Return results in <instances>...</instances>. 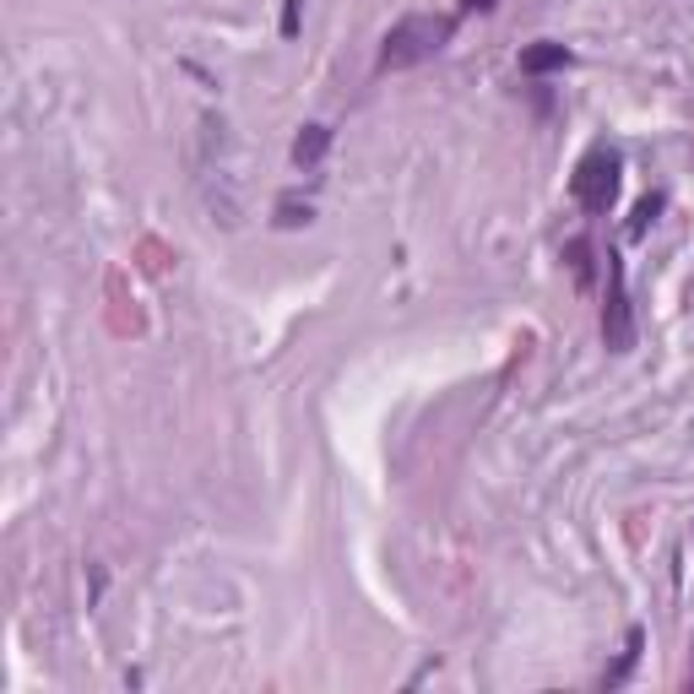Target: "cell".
Here are the masks:
<instances>
[{"label":"cell","mask_w":694,"mask_h":694,"mask_svg":"<svg viewBox=\"0 0 694 694\" xmlns=\"http://www.w3.org/2000/svg\"><path fill=\"white\" fill-rule=\"evenodd\" d=\"M450 17H435V11H418V17H402L391 33H385V50H380V65L385 71H407V65L435 61L445 44H450Z\"/></svg>","instance_id":"obj_1"},{"label":"cell","mask_w":694,"mask_h":694,"mask_svg":"<svg viewBox=\"0 0 694 694\" xmlns=\"http://www.w3.org/2000/svg\"><path fill=\"white\" fill-rule=\"evenodd\" d=\"M569 195H575L586 212H608V206H613V195H619V152L591 147V152L580 158L575 180H569Z\"/></svg>","instance_id":"obj_2"},{"label":"cell","mask_w":694,"mask_h":694,"mask_svg":"<svg viewBox=\"0 0 694 694\" xmlns=\"http://www.w3.org/2000/svg\"><path fill=\"white\" fill-rule=\"evenodd\" d=\"M613 260V255H608ZM602 337H608V348L613 353H624L634 342V320H630V293H624V271H619V260L608 266V310H602Z\"/></svg>","instance_id":"obj_3"},{"label":"cell","mask_w":694,"mask_h":694,"mask_svg":"<svg viewBox=\"0 0 694 694\" xmlns=\"http://www.w3.org/2000/svg\"><path fill=\"white\" fill-rule=\"evenodd\" d=\"M565 65H569L565 44H532V50H521V71L526 76H548V71H565Z\"/></svg>","instance_id":"obj_4"},{"label":"cell","mask_w":694,"mask_h":694,"mask_svg":"<svg viewBox=\"0 0 694 694\" xmlns=\"http://www.w3.org/2000/svg\"><path fill=\"white\" fill-rule=\"evenodd\" d=\"M325 147H331V130L305 126L299 136H293V163H299V169H316L320 158H325Z\"/></svg>","instance_id":"obj_5"},{"label":"cell","mask_w":694,"mask_h":694,"mask_svg":"<svg viewBox=\"0 0 694 694\" xmlns=\"http://www.w3.org/2000/svg\"><path fill=\"white\" fill-rule=\"evenodd\" d=\"M305 223H316V206L299 201V195H282L277 201V228H305Z\"/></svg>","instance_id":"obj_6"},{"label":"cell","mask_w":694,"mask_h":694,"mask_svg":"<svg viewBox=\"0 0 694 694\" xmlns=\"http://www.w3.org/2000/svg\"><path fill=\"white\" fill-rule=\"evenodd\" d=\"M305 28V0H282V39H299Z\"/></svg>","instance_id":"obj_7"},{"label":"cell","mask_w":694,"mask_h":694,"mask_svg":"<svg viewBox=\"0 0 694 694\" xmlns=\"http://www.w3.org/2000/svg\"><path fill=\"white\" fill-rule=\"evenodd\" d=\"M662 212V195H645L640 206H634V217H630V234H645V223Z\"/></svg>","instance_id":"obj_8"},{"label":"cell","mask_w":694,"mask_h":694,"mask_svg":"<svg viewBox=\"0 0 694 694\" xmlns=\"http://www.w3.org/2000/svg\"><path fill=\"white\" fill-rule=\"evenodd\" d=\"M586 255H591V245H586V239H575V245H569V260H575V277H586V271H591V260H586Z\"/></svg>","instance_id":"obj_9"},{"label":"cell","mask_w":694,"mask_h":694,"mask_svg":"<svg viewBox=\"0 0 694 694\" xmlns=\"http://www.w3.org/2000/svg\"><path fill=\"white\" fill-rule=\"evenodd\" d=\"M461 6H467V11H489L494 0H461Z\"/></svg>","instance_id":"obj_10"}]
</instances>
